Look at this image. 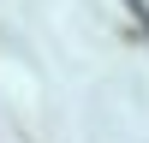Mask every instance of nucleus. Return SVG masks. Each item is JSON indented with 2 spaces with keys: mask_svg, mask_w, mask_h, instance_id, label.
<instances>
[{
  "mask_svg": "<svg viewBox=\"0 0 149 143\" xmlns=\"http://www.w3.org/2000/svg\"><path fill=\"white\" fill-rule=\"evenodd\" d=\"M125 6L137 12V18H143V30H149V6H143V0H125Z\"/></svg>",
  "mask_w": 149,
  "mask_h": 143,
  "instance_id": "1",
  "label": "nucleus"
}]
</instances>
